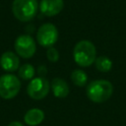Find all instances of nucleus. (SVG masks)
Returning <instances> with one entry per match:
<instances>
[{
  "label": "nucleus",
  "mask_w": 126,
  "mask_h": 126,
  "mask_svg": "<svg viewBox=\"0 0 126 126\" xmlns=\"http://www.w3.org/2000/svg\"><path fill=\"white\" fill-rule=\"evenodd\" d=\"M73 57L75 62L81 67H89L94 63L96 59V49L94 44L87 39L80 40L73 49Z\"/></svg>",
  "instance_id": "obj_1"
},
{
  "label": "nucleus",
  "mask_w": 126,
  "mask_h": 126,
  "mask_svg": "<svg viewBox=\"0 0 126 126\" xmlns=\"http://www.w3.org/2000/svg\"><path fill=\"white\" fill-rule=\"evenodd\" d=\"M113 93V86L107 80H94L87 86V96L95 103L106 101Z\"/></svg>",
  "instance_id": "obj_2"
},
{
  "label": "nucleus",
  "mask_w": 126,
  "mask_h": 126,
  "mask_svg": "<svg viewBox=\"0 0 126 126\" xmlns=\"http://www.w3.org/2000/svg\"><path fill=\"white\" fill-rule=\"evenodd\" d=\"M38 10L37 0H14L12 12L15 18L21 22H30L32 20Z\"/></svg>",
  "instance_id": "obj_3"
},
{
  "label": "nucleus",
  "mask_w": 126,
  "mask_h": 126,
  "mask_svg": "<svg viewBox=\"0 0 126 126\" xmlns=\"http://www.w3.org/2000/svg\"><path fill=\"white\" fill-rule=\"evenodd\" d=\"M21 90L19 78L13 74H5L0 77V96L4 99L14 98Z\"/></svg>",
  "instance_id": "obj_4"
},
{
  "label": "nucleus",
  "mask_w": 126,
  "mask_h": 126,
  "mask_svg": "<svg viewBox=\"0 0 126 126\" xmlns=\"http://www.w3.org/2000/svg\"><path fill=\"white\" fill-rule=\"evenodd\" d=\"M58 39V31L51 23L41 25L36 32V40L43 47H52Z\"/></svg>",
  "instance_id": "obj_5"
},
{
  "label": "nucleus",
  "mask_w": 126,
  "mask_h": 126,
  "mask_svg": "<svg viewBox=\"0 0 126 126\" xmlns=\"http://www.w3.org/2000/svg\"><path fill=\"white\" fill-rule=\"evenodd\" d=\"M50 85L47 79L44 77L33 78L27 87V93L29 96L32 99L39 100L44 98L49 93Z\"/></svg>",
  "instance_id": "obj_6"
},
{
  "label": "nucleus",
  "mask_w": 126,
  "mask_h": 126,
  "mask_svg": "<svg viewBox=\"0 0 126 126\" xmlns=\"http://www.w3.org/2000/svg\"><path fill=\"white\" fill-rule=\"evenodd\" d=\"M14 47L17 54L22 58H26V59L32 57L36 51L35 41L29 34L19 35L15 40Z\"/></svg>",
  "instance_id": "obj_7"
},
{
  "label": "nucleus",
  "mask_w": 126,
  "mask_h": 126,
  "mask_svg": "<svg viewBox=\"0 0 126 126\" xmlns=\"http://www.w3.org/2000/svg\"><path fill=\"white\" fill-rule=\"evenodd\" d=\"M64 7L63 0H41L39 3L40 12L46 17L58 15Z\"/></svg>",
  "instance_id": "obj_8"
},
{
  "label": "nucleus",
  "mask_w": 126,
  "mask_h": 126,
  "mask_svg": "<svg viewBox=\"0 0 126 126\" xmlns=\"http://www.w3.org/2000/svg\"><path fill=\"white\" fill-rule=\"evenodd\" d=\"M0 66L7 72H15L20 68V59L14 52L6 51L0 57Z\"/></svg>",
  "instance_id": "obj_9"
},
{
  "label": "nucleus",
  "mask_w": 126,
  "mask_h": 126,
  "mask_svg": "<svg viewBox=\"0 0 126 126\" xmlns=\"http://www.w3.org/2000/svg\"><path fill=\"white\" fill-rule=\"evenodd\" d=\"M51 91L55 97L64 98L69 94L70 89L66 81L61 78H54L51 82Z\"/></svg>",
  "instance_id": "obj_10"
},
{
  "label": "nucleus",
  "mask_w": 126,
  "mask_h": 126,
  "mask_svg": "<svg viewBox=\"0 0 126 126\" xmlns=\"http://www.w3.org/2000/svg\"><path fill=\"white\" fill-rule=\"evenodd\" d=\"M44 119V112L39 108H32L28 110L24 116V121L30 126H36Z\"/></svg>",
  "instance_id": "obj_11"
},
{
  "label": "nucleus",
  "mask_w": 126,
  "mask_h": 126,
  "mask_svg": "<svg viewBox=\"0 0 126 126\" xmlns=\"http://www.w3.org/2000/svg\"><path fill=\"white\" fill-rule=\"evenodd\" d=\"M71 81L75 86L78 87H84L87 84L88 81V76L85 71L81 69H75L71 73Z\"/></svg>",
  "instance_id": "obj_12"
},
{
  "label": "nucleus",
  "mask_w": 126,
  "mask_h": 126,
  "mask_svg": "<svg viewBox=\"0 0 126 126\" xmlns=\"http://www.w3.org/2000/svg\"><path fill=\"white\" fill-rule=\"evenodd\" d=\"M94 65L99 72H108L112 68V61L107 56H98L94 61Z\"/></svg>",
  "instance_id": "obj_13"
},
{
  "label": "nucleus",
  "mask_w": 126,
  "mask_h": 126,
  "mask_svg": "<svg viewBox=\"0 0 126 126\" xmlns=\"http://www.w3.org/2000/svg\"><path fill=\"white\" fill-rule=\"evenodd\" d=\"M35 70L32 64H24L18 69V75L23 80H32Z\"/></svg>",
  "instance_id": "obj_14"
},
{
  "label": "nucleus",
  "mask_w": 126,
  "mask_h": 126,
  "mask_svg": "<svg viewBox=\"0 0 126 126\" xmlns=\"http://www.w3.org/2000/svg\"><path fill=\"white\" fill-rule=\"evenodd\" d=\"M46 57L50 62H57L59 59V52L55 47H49L46 51Z\"/></svg>",
  "instance_id": "obj_15"
},
{
  "label": "nucleus",
  "mask_w": 126,
  "mask_h": 126,
  "mask_svg": "<svg viewBox=\"0 0 126 126\" xmlns=\"http://www.w3.org/2000/svg\"><path fill=\"white\" fill-rule=\"evenodd\" d=\"M37 72H38V74L40 75V77H43V76H44V75L46 74L47 70H46L45 66L41 65V66H39V67H38V69H37Z\"/></svg>",
  "instance_id": "obj_16"
},
{
  "label": "nucleus",
  "mask_w": 126,
  "mask_h": 126,
  "mask_svg": "<svg viewBox=\"0 0 126 126\" xmlns=\"http://www.w3.org/2000/svg\"><path fill=\"white\" fill-rule=\"evenodd\" d=\"M8 126H24L20 121H12L11 123L8 124Z\"/></svg>",
  "instance_id": "obj_17"
}]
</instances>
